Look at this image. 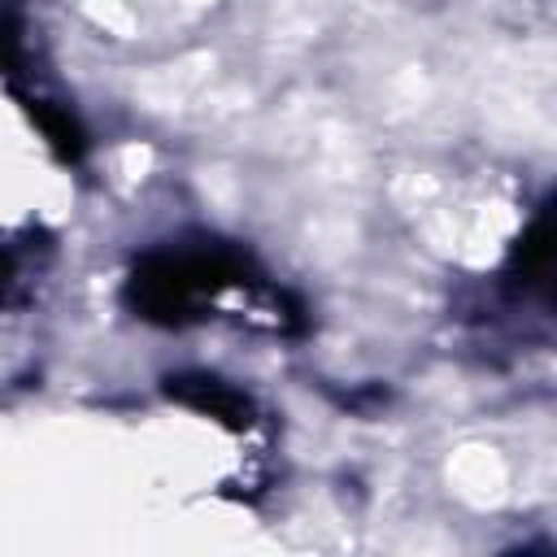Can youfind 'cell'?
<instances>
[{
  "label": "cell",
  "instance_id": "6da1fadb",
  "mask_svg": "<svg viewBox=\"0 0 557 557\" xmlns=\"http://www.w3.org/2000/svg\"><path fill=\"white\" fill-rule=\"evenodd\" d=\"M231 283H244L239 257L222 248H178V252H157L135 270L131 300L144 318L183 322Z\"/></svg>",
  "mask_w": 557,
  "mask_h": 557
},
{
  "label": "cell",
  "instance_id": "7a4b0ae2",
  "mask_svg": "<svg viewBox=\"0 0 557 557\" xmlns=\"http://www.w3.org/2000/svg\"><path fill=\"white\" fill-rule=\"evenodd\" d=\"M170 392H174L183 405H191V409H200V413H213V418H222V422H231V426L248 422V400H244L235 387H226L222 379L191 374V379H174Z\"/></svg>",
  "mask_w": 557,
  "mask_h": 557
}]
</instances>
